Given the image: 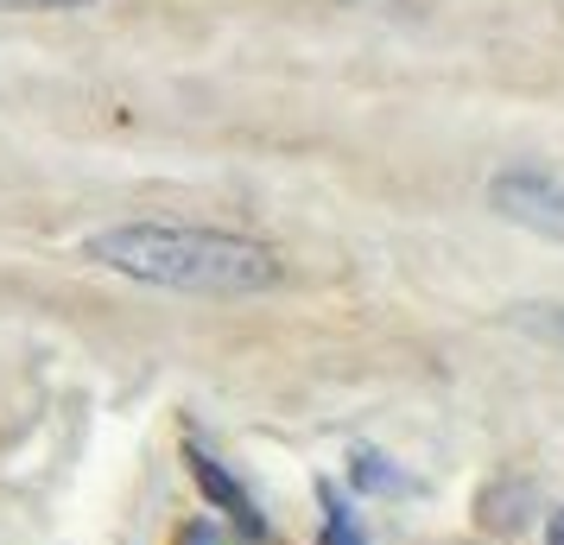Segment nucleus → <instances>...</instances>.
Here are the masks:
<instances>
[{"mask_svg": "<svg viewBox=\"0 0 564 545\" xmlns=\"http://www.w3.org/2000/svg\"><path fill=\"white\" fill-rule=\"evenodd\" d=\"M83 260L172 292H273L280 254L267 241L229 229H184V222H115L83 241Z\"/></svg>", "mask_w": 564, "mask_h": 545, "instance_id": "f257e3e1", "label": "nucleus"}, {"mask_svg": "<svg viewBox=\"0 0 564 545\" xmlns=\"http://www.w3.org/2000/svg\"><path fill=\"white\" fill-rule=\"evenodd\" d=\"M488 204L495 216H508L533 235H558L564 241V178L545 172V165H513V172H495L488 178Z\"/></svg>", "mask_w": 564, "mask_h": 545, "instance_id": "f03ea898", "label": "nucleus"}, {"mask_svg": "<svg viewBox=\"0 0 564 545\" xmlns=\"http://www.w3.org/2000/svg\"><path fill=\"white\" fill-rule=\"evenodd\" d=\"M184 464H191V476H197V489H204L209 501H216V508L235 520V526H248V539H260V533H267V520L254 514V501L241 494V482H235L229 469L209 457V450H197V444H191V450H184Z\"/></svg>", "mask_w": 564, "mask_h": 545, "instance_id": "7ed1b4c3", "label": "nucleus"}, {"mask_svg": "<svg viewBox=\"0 0 564 545\" xmlns=\"http://www.w3.org/2000/svg\"><path fill=\"white\" fill-rule=\"evenodd\" d=\"M349 482L368 494H406L412 489V476H400L381 450H349Z\"/></svg>", "mask_w": 564, "mask_h": 545, "instance_id": "20e7f679", "label": "nucleus"}, {"mask_svg": "<svg viewBox=\"0 0 564 545\" xmlns=\"http://www.w3.org/2000/svg\"><path fill=\"white\" fill-rule=\"evenodd\" d=\"M508 324L520 330V337H533V342H552V349H564V305H513Z\"/></svg>", "mask_w": 564, "mask_h": 545, "instance_id": "39448f33", "label": "nucleus"}, {"mask_svg": "<svg viewBox=\"0 0 564 545\" xmlns=\"http://www.w3.org/2000/svg\"><path fill=\"white\" fill-rule=\"evenodd\" d=\"M317 501H324V539L317 545H368V533L356 526V514L343 508V494L330 482H317Z\"/></svg>", "mask_w": 564, "mask_h": 545, "instance_id": "423d86ee", "label": "nucleus"}, {"mask_svg": "<svg viewBox=\"0 0 564 545\" xmlns=\"http://www.w3.org/2000/svg\"><path fill=\"white\" fill-rule=\"evenodd\" d=\"M77 7H96V0H0V13H77Z\"/></svg>", "mask_w": 564, "mask_h": 545, "instance_id": "0eeeda50", "label": "nucleus"}, {"mask_svg": "<svg viewBox=\"0 0 564 545\" xmlns=\"http://www.w3.org/2000/svg\"><path fill=\"white\" fill-rule=\"evenodd\" d=\"M178 545H235L223 526H209V520H191V526H178Z\"/></svg>", "mask_w": 564, "mask_h": 545, "instance_id": "6e6552de", "label": "nucleus"}, {"mask_svg": "<svg viewBox=\"0 0 564 545\" xmlns=\"http://www.w3.org/2000/svg\"><path fill=\"white\" fill-rule=\"evenodd\" d=\"M545 539H552V545H564V508L552 514V526H545Z\"/></svg>", "mask_w": 564, "mask_h": 545, "instance_id": "1a4fd4ad", "label": "nucleus"}]
</instances>
